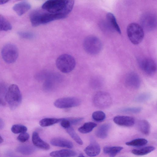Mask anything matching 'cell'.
<instances>
[{
  "label": "cell",
  "mask_w": 157,
  "mask_h": 157,
  "mask_svg": "<svg viewBox=\"0 0 157 157\" xmlns=\"http://www.w3.org/2000/svg\"><path fill=\"white\" fill-rule=\"evenodd\" d=\"M73 0H52L45 2L41 8L48 12L64 15L67 16L73 9Z\"/></svg>",
  "instance_id": "1"
},
{
  "label": "cell",
  "mask_w": 157,
  "mask_h": 157,
  "mask_svg": "<svg viewBox=\"0 0 157 157\" xmlns=\"http://www.w3.org/2000/svg\"><path fill=\"white\" fill-rule=\"evenodd\" d=\"M67 17L62 14L51 13L41 8L33 11L30 13L29 18L32 26L36 27L55 20L63 19Z\"/></svg>",
  "instance_id": "2"
},
{
  "label": "cell",
  "mask_w": 157,
  "mask_h": 157,
  "mask_svg": "<svg viewBox=\"0 0 157 157\" xmlns=\"http://www.w3.org/2000/svg\"><path fill=\"white\" fill-rule=\"evenodd\" d=\"M6 99L12 109H15L20 105L22 96L17 86L13 84L9 87L6 95Z\"/></svg>",
  "instance_id": "3"
},
{
  "label": "cell",
  "mask_w": 157,
  "mask_h": 157,
  "mask_svg": "<svg viewBox=\"0 0 157 157\" xmlns=\"http://www.w3.org/2000/svg\"><path fill=\"white\" fill-rule=\"evenodd\" d=\"M75 64L74 58L68 54H63L60 56L56 61V65L57 68L62 72L65 73L72 71L74 69Z\"/></svg>",
  "instance_id": "4"
},
{
  "label": "cell",
  "mask_w": 157,
  "mask_h": 157,
  "mask_svg": "<svg viewBox=\"0 0 157 157\" xmlns=\"http://www.w3.org/2000/svg\"><path fill=\"white\" fill-rule=\"evenodd\" d=\"M127 33L129 40L135 45L138 44L141 42L144 37V29L140 25L136 23H132L128 25Z\"/></svg>",
  "instance_id": "5"
},
{
  "label": "cell",
  "mask_w": 157,
  "mask_h": 157,
  "mask_svg": "<svg viewBox=\"0 0 157 157\" xmlns=\"http://www.w3.org/2000/svg\"><path fill=\"white\" fill-rule=\"evenodd\" d=\"M83 47L88 54L96 55L99 53L102 48V43L96 36L90 35L86 37L83 41Z\"/></svg>",
  "instance_id": "6"
},
{
  "label": "cell",
  "mask_w": 157,
  "mask_h": 157,
  "mask_svg": "<svg viewBox=\"0 0 157 157\" xmlns=\"http://www.w3.org/2000/svg\"><path fill=\"white\" fill-rule=\"evenodd\" d=\"M1 55L4 61L8 63H11L14 62L17 59L18 51L15 45L8 44L2 48Z\"/></svg>",
  "instance_id": "7"
},
{
  "label": "cell",
  "mask_w": 157,
  "mask_h": 157,
  "mask_svg": "<svg viewBox=\"0 0 157 157\" xmlns=\"http://www.w3.org/2000/svg\"><path fill=\"white\" fill-rule=\"evenodd\" d=\"M112 102V98L111 95L106 92H98L94 97V104L99 108H106L110 106Z\"/></svg>",
  "instance_id": "8"
},
{
  "label": "cell",
  "mask_w": 157,
  "mask_h": 157,
  "mask_svg": "<svg viewBox=\"0 0 157 157\" xmlns=\"http://www.w3.org/2000/svg\"><path fill=\"white\" fill-rule=\"evenodd\" d=\"M81 102V100L78 98L69 97L59 98L55 101L54 104L57 108L65 109L78 106Z\"/></svg>",
  "instance_id": "9"
},
{
  "label": "cell",
  "mask_w": 157,
  "mask_h": 157,
  "mask_svg": "<svg viewBox=\"0 0 157 157\" xmlns=\"http://www.w3.org/2000/svg\"><path fill=\"white\" fill-rule=\"evenodd\" d=\"M140 25L143 29L148 31H152L156 26L157 20L156 16L151 13H144L141 17Z\"/></svg>",
  "instance_id": "10"
},
{
  "label": "cell",
  "mask_w": 157,
  "mask_h": 157,
  "mask_svg": "<svg viewBox=\"0 0 157 157\" xmlns=\"http://www.w3.org/2000/svg\"><path fill=\"white\" fill-rule=\"evenodd\" d=\"M139 66L141 69L148 75L154 74L157 70V66L155 61L149 58H142L138 60Z\"/></svg>",
  "instance_id": "11"
},
{
  "label": "cell",
  "mask_w": 157,
  "mask_h": 157,
  "mask_svg": "<svg viewBox=\"0 0 157 157\" xmlns=\"http://www.w3.org/2000/svg\"><path fill=\"white\" fill-rule=\"evenodd\" d=\"M125 85L128 87L133 89L139 88L141 84V81L139 75L135 72L128 73L124 79Z\"/></svg>",
  "instance_id": "12"
},
{
  "label": "cell",
  "mask_w": 157,
  "mask_h": 157,
  "mask_svg": "<svg viewBox=\"0 0 157 157\" xmlns=\"http://www.w3.org/2000/svg\"><path fill=\"white\" fill-rule=\"evenodd\" d=\"M114 122L116 124L121 126L131 127L135 123V119L132 117L118 115L115 116L113 119Z\"/></svg>",
  "instance_id": "13"
},
{
  "label": "cell",
  "mask_w": 157,
  "mask_h": 157,
  "mask_svg": "<svg viewBox=\"0 0 157 157\" xmlns=\"http://www.w3.org/2000/svg\"><path fill=\"white\" fill-rule=\"evenodd\" d=\"M31 7L30 4L26 1H22L14 5L13 10L19 16H21L27 12Z\"/></svg>",
  "instance_id": "14"
},
{
  "label": "cell",
  "mask_w": 157,
  "mask_h": 157,
  "mask_svg": "<svg viewBox=\"0 0 157 157\" xmlns=\"http://www.w3.org/2000/svg\"><path fill=\"white\" fill-rule=\"evenodd\" d=\"M32 140L34 145L37 147L45 150L50 149L49 144L41 139L38 133L36 132L33 133Z\"/></svg>",
  "instance_id": "15"
},
{
  "label": "cell",
  "mask_w": 157,
  "mask_h": 157,
  "mask_svg": "<svg viewBox=\"0 0 157 157\" xmlns=\"http://www.w3.org/2000/svg\"><path fill=\"white\" fill-rule=\"evenodd\" d=\"M101 151L99 145L94 141L92 140L89 145L84 149L86 154L90 157H94L98 155Z\"/></svg>",
  "instance_id": "16"
},
{
  "label": "cell",
  "mask_w": 157,
  "mask_h": 157,
  "mask_svg": "<svg viewBox=\"0 0 157 157\" xmlns=\"http://www.w3.org/2000/svg\"><path fill=\"white\" fill-rule=\"evenodd\" d=\"M51 144L54 146L71 148L73 144L70 141L65 139L57 137L52 139L50 141Z\"/></svg>",
  "instance_id": "17"
},
{
  "label": "cell",
  "mask_w": 157,
  "mask_h": 157,
  "mask_svg": "<svg viewBox=\"0 0 157 157\" xmlns=\"http://www.w3.org/2000/svg\"><path fill=\"white\" fill-rule=\"evenodd\" d=\"M106 17L109 26L113 30L116 31L119 34H121V29L114 15L111 13L109 12L107 13Z\"/></svg>",
  "instance_id": "18"
},
{
  "label": "cell",
  "mask_w": 157,
  "mask_h": 157,
  "mask_svg": "<svg viewBox=\"0 0 157 157\" xmlns=\"http://www.w3.org/2000/svg\"><path fill=\"white\" fill-rule=\"evenodd\" d=\"M50 155L52 157H73L76 155V153L71 150L62 149L52 151Z\"/></svg>",
  "instance_id": "19"
},
{
  "label": "cell",
  "mask_w": 157,
  "mask_h": 157,
  "mask_svg": "<svg viewBox=\"0 0 157 157\" xmlns=\"http://www.w3.org/2000/svg\"><path fill=\"white\" fill-rule=\"evenodd\" d=\"M111 125L109 123H106L100 126L97 130L95 134L96 136L101 139L106 138L111 128Z\"/></svg>",
  "instance_id": "20"
},
{
  "label": "cell",
  "mask_w": 157,
  "mask_h": 157,
  "mask_svg": "<svg viewBox=\"0 0 157 157\" xmlns=\"http://www.w3.org/2000/svg\"><path fill=\"white\" fill-rule=\"evenodd\" d=\"M123 149V148L120 146H107L104 148L103 151L110 157H115Z\"/></svg>",
  "instance_id": "21"
},
{
  "label": "cell",
  "mask_w": 157,
  "mask_h": 157,
  "mask_svg": "<svg viewBox=\"0 0 157 157\" xmlns=\"http://www.w3.org/2000/svg\"><path fill=\"white\" fill-rule=\"evenodd\" d=\"M139 130L143 134L148 135L150 132V126L148 122L145 120H142L139 121L137 124Z\"/></svg>",
  "instance_id": "22"
},
{
  "label": "cell",
  "mask_w": 157,
  "mask_h": 157,
  "mask_svg": "<svg viewBox=\"0 0 157 157\" xmlns=\"http://www.w3.org/2000/svg\"><path fill=\"white\" fill-rule=\"evenodd\" d=\"M62 118H46L41 120L40 121L39 124L42 127L49 126L60 122Z\"/></svg>",
  "instance_id": "23"
},
{
  "label": "cell",
  "mask_w": 157,
  "mask_h": 157,
  "mask_svg": "<svg viewBox=\"0 0 157 157\" xmlns=\"http://www.w3.org/2000/svg\"><path fill=\"white\" fill-rule=\"evenodd\" d=\"M155 149L152 146L146 147L139 149H135L132 150V153L137 155H147Z\"/></svg>",
  "instance_id": "24"
},
{
  "label": "cell",
  "mask_w": 157,
  "mask_h": 157,
  "mask_svg": "<svg viewBox=\"0 0 157 157\" xmlns=\"http://www.w3.org/2000/svg\"><path fill=\"white\" fill-rule=\"evenodd\" d=\"M97 125V124L93 122H86L78 128V131L82 133H87L91 132Z\"/></svg>",
  "instance_id": "25"
},
{
  "label": "cell",
  "mask_w": 157,
  "mask_h": 157,
  "mask_svg": "<svg viewBox=\"0 0 157 157\" xmlns=\"http://www.w3.org/2000/svg\"><path fill=\"white\" fill-rule=\"evenodd\" d=\"M34 147L29 145H21L18 147L17 149V151L25 155H29L32 154L35 151Z\"/></svg>",
  "instance_id": "26"
},
{
  "label": "cell",
  "mask_w": 157,
  "mask_h": 157,
  "mask_svg": "<svg viewBox=\"0 0 157 157\" xmlns=\"http://www.w3.org/2000/svg\"><path fill=\"white\" fill-rule=\"evenodd\" d=\"M67 133L77 143L80 145L83 144V142L74 129L71 126L65 129Z\"/></svg>",
  "instance_id": "27"
},
{
  "label": "cell",
  "mask_w": 157,
  "mask_h": 157,
  "mask_svg": "<svg viewBox=\"0 0 157 157\" xmlns=\"http://www.w3.org/2000/svg\"><path fill=\"white\" fill-rule=\"evenodd\" d=\"M12 26L10 22L0 15V30L7 31L11 30Z\"/></svg>",
  "instance_id": "28"
},
{
  "label": "cell",
  "mask_w": 157,
  "mask_h": 157,
  "mask_svg": "<svg viewBox=\"0 0 157 157\" xmlns=\"http://www.w3.org/2000/svg\"><path fill=\"white\" fill-rule=\"evenodd\" d=\"M147 143V140L144 138H138L126 142V144L130 146H141Z\"/></svg>",
  "instance_id": "29"
},
{
  "label": "cell",
  "mask_w": 157,
  "mask_h": 157,
  "mask_svg": "<svg viewBox=\"0 0 157 157\" xmlns=\"http://www.w3.org/2000/svg\"><path fill=\"white\" fill-rule=\"evenodd\" d=\"M92 116L94 120L98 122L103 121L106 117L105 113L101 110L94 112L92 113Z\"/></svg>",
  "instance_id": "30"
},
{
  "label": "cell",
  "mask_w": 157,
  "mask_h": 157,
  "mask_svg": "<svg viewBox=\"0 0 157 157\" xmlns=\"http://www.w3.org/2000/svg\"><path fill=\"white\" fill-rule=\"evenodd\" d=\"M11 130L14 134H20L26 132L27 130V128L24 125L16 124L13 125L11 128Z\"/></svg>",
  "instance_id": "31"
},
{
  "label": "cell",
  "mask_w": 157,
  "mask_h": 157,
  "mask_svg": "<svg viewBox=\"0 0 157 157\" xmlns=\"http://www.w3.org/2000/svg\"><path fill=\"white\" fill-rule=\"evenodd\" d=\"M151 97V94L148 93H144L137 95L135 98V101L142 103L149 100Z\"/></svg>",
  "instance_id": "32"
},
{
  "label": "cell",
  "mask_w": 157,
  "mask_h": 157,
  "mask_svg": "<svg viewBox=\"0 0 157 157\" xmlns=\"http://www.w3.org/2000/svg\"><path fill=\"white\" fill-rule=\"evenodd\" d=\"M142 108L140 107H127L122 109L121 111L122 113H140Z\"/></svg>",
  "instance_id": "33"
},
{
  "label": "cell",
  "mask_w": 157,
  "mask_h": 157,
  "mask_svg": "<svg viewBox=\"0 0 157 157\" xmlns=\"http://www.w3.org/2000/svg\"><path fill=\"white\" fill-rule=\"evenodd\" d=\"M18 35L21 37L27 39H30L34 37L33 34L30 32L19 31L17 33Z\"/></svg>",
  "instance_id": "34"
},
{
  "label": "cell",
  "mask_w": 157,
  "mask_h": 157,
  "mask_svg": "<svg viewBox=\"0 0 157 157\" xmlns=\"http://www.w3.org/2000/svg\"><path fill=\"white\" fill-rule=\"evenodd\" d=\"M29 137V134L26 132L20 133L17 136V139L19 142L24 143L28 140Z\"/></svg>",
  "instance_id": "35"
},
{
  "label": "cell",
  "mask_w": 157,
  "mask_h": 157,
  "mask_svg": "<svg viewBox=\"0 0 157 157\" xmlns=\"http://www.w3.org/2000/svg\"><path fill=\"white\" fill-rule=\"evenodd\" d=\"M71 124L76 125L79 124L83 120L82 117L67 118Z\"/></svg>",
  "instance_id": "36"
},
{
  "label": "cell",
  "mask_w": 157,
  "mask_h": 157,
  "mask_svg": "<svg viewBox=\"0 0 157 157\" xmlns=\"http://www.w3.org/2000/svg\"><path fill=\"white\" fill-rule=\"evenodd\" d=\"M60 122L61 126L65 129L71 126L70 122L67 118H62V120Z\"/></svg>",
  "instance_id": "37"
},
{
  "label": "cell",
  "mask_w": 157,
  "mask_h": 157,
  "mask_svg": "<svg viewBox=\"0 0 157 157\" xmlns=\"http://www.w3.org/2000/svg\"><path fill=\"white\" fill-rule=\"evenodd\" d=\"M4 124L2 120L0 118V129L3 128L4 126Z\"/></svg>",
  "instance_id": "38"
},
{
  "label": "cell",
  "mask_w": 157,
  "mask_h": 157,
  "mask_svg": "<svg viewBox=\"0 0 157 157\" xmlns=\"http://www.w3.org/2000/svg\"><path fill=\"white\" fill-rule=\"evenodd\" d=\"M9 1L0 0V5H2L7 3Z\"/></svg>",
  "instance_id": "39"
},
{
  "label": "cell",
  "mask_w": 157,
  "mask_h": 157,
  "mask_svg": "<svg viewBox=\"0 0 157 157\" xmlns=\"http://www.w3.org/2000/svg\"><path fill=\"white\" fill-rule=\"evenodd\" d=\"M3 141V140L2 136L0 135V144L2 143Z\"/></svg>",
  "instance_id": "40"
},
{
  "label": "cell",
  "mask_w": 157,
  "mask_h": 157,
  "mask_svg": "<svg viewBox=\"0 0 157 157\" xmlns=\"http://www.w3.org/2000/svg\"><path fill=\"white\" fill-rule=\"evenodd\" d=\"M78 157H84L81 154Z\"/></svg>",
  "instance_id": "41"
}]
</instances>
